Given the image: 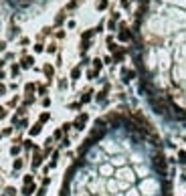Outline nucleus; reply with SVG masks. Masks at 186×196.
Returning <instances> with one entry per match:
<instances>
[{"instance_id":"nucleus-5","label":"nucleus","mask_w":186,"mask_h":196,"mask_svg":"<svg viewBox=\"0 0 186 196\" xmlns=\"http://www.w3.org/2000/svg\"><path fill=\"white\" fill-rule=\"evenodd\" d=\"M33 57H24V61H22V69H28V67H33Z\"/></svg>"},{"instance_id":"nucleus-18","label":"nucleus","mask_w":186,"mask_h":196,"mask_svg":"<svg viewBox=\"0 0 186 196\" xmlns=\"http://www.w3.org/2000/svg\"><path fill=\"white\" fill-rule=\"evenodd\" d=\"M4 93H6V87H4V85H0V95H4Z\"/></svg>"},{"instance_id":"nucleus-1","label":"nucleus","mask_w":186,"mask_h":196,"mask_svg":"<svg viewBox=\"0 0 186 196\" xmlns=\"http://www.w3.org/2000/svg\"><path fill=\"white\" fill-rule=\"evenodd\" d=\"M61 196H170L160 140L146 119H97L67 170Z\"/></svg>"},{"instance_id":"nucleus-9","label":"nucleus","mask_w":186,"mask_h":196,"mask_svg":"<svg viewBox=\"0 0 186 196\" xmlns=\"http://www.w3.org/2000/svg\"><path fill=\"white\" fill-rule=\"evenodd\" d=\"M93 67H95V71L99 73V69L103 67V61H101V59H95V61H93Z\"/></svg>"},{"instance_id":"nucleus-4","label":"nucleus","mask_w":186,"mask_h":196,"mask_svg":"<svg viewBox=\"0 0 186 196\" xmlns=\"http://www.w3.org/2000/svg\"><path fill=\"white\" fill-rule=\"evenodd\" d=\"M134 77H136V71H124V81L126 83H130Z\"/></svg>"},{"instance_id":"nucleus-14","label":"nucleus","mask_w":186,"mask_h":196,"mask_svg":"<svg viewBox=\"0 0 186 196\" xmlns=\"http://www.w3.org/2000/svg\"><path fill=\"white\" fill-rule=\"evenodd\" d=\"M107 26H109V31H115V18H113V16H111V20H109Z\"/></svg>"},{"instance_id":"nucleus-11","label":"nucleus","mask_w":186,"mask_h":196,"mask_svg":"<svg viewBox=\"0 0 186 196\" xmlns=\"http://www.w3.org/2000/svg\"><path fill=\"white\" fill-rule=\"evenodd\" d=\"M63 20H65V12H59V16H57V20H55V24H63Z\"/></svg>"},{"instance_id":"nucleus-7","label":"nucleus","mask_w":186,"mask_h":196,"mask_svg":"<svg viewBox=\"0 0 186 196\" xmlns=\"http://www.w3.org/2000/svg\"><path fill=\"white\" fill-rule=\"evenodd\" d=\"M79 75H81V65H79V67H75V69L71 71V79H79Z\"/></svg>"},{"instance_id":"nucleus-16","label":"nucleus","mask_w":186,"mask_h":196,"mask_svg":"<svg viewBox=\"0 0 186 196\" xmlns=\"http://www.w3.org/2000/svg\"><path fill=\"white\" fill-rule=\"evenodd\" d=\"M43 105H45V107H49V105H51V99H49V97H45V99H43Z\"/></svg>"},{"instance_id":"nucleus-8","label":"nucleus","mask_w":186,"mask_h":196,"mask_svg":"<svg viewBox=\"0 0 186 196\" xmlns=\"http://www.w3.org/2000/svg\"><path fill=\"white\" fill-rule=\"evenodd\" d=\"M91 95H93V91H85V95L81 97V103H87V101H91Z\"/></svg>"},{"instance_id":"nucleus-6","label":"nucleus","mask_w":186,"mask_h":196,"mask_svg":"<svg viewBox=\"0 0 186 196\" xmlns=\"http://www.w3.org/2000/svg\"><path fill=\"white\" fill-rule=\"evenodd\" d=\"M178 162H180L182 166H186V152H184V150L178 152Z\"/></svg>"},{"instance_id":"nucleus-15","label":"nucleus","mask_w":186,"mask_h":196,"mask_svg":"<svg viewBox=\"0 0 186 196\" xmlns=\"http://www.w3.org/2000/svg\"><path fill=\"white\" fill-rule=\"evenodd\" d=\"M39 121H41V123H45V121H49V113H43V115H41V119H39Z\"/></svg>"},{"instance_id":"nucleus-19","label":"nucleus","mask_w":186,"mask_h":196,"mask_svg":"<svg viewBox=\"0 0 186 196\" xmlns=\"http://www.w3.org/2000/svg\"><path fill=\"white\" fill-rule=\"evenodd\" d=\"M2 77H4V73H2V71H0V79H2Z\"/></svg>"},{"instance_id":"nucleus-3","label":"nucleus","mask_w":186,"mask_h":196,"mask_svg":"<svg viewBox=\"0 0 186 196\" xmlns=\"http://www.w3.org/2000/svg\"><path fill=\"white\" fill-rule=\"evenodd\" d=\"M85 121H87V113H81L79 117L75 119V127H77V129H83V125H85Z\"/></svg>"},{"instance_id":"nucleus-12","label":"nucleus","mask_w":186,"mask_h":196,"mask_svg":"<svg viewBox=\"0 0 186 196\" xmlns=\"http://www.w3.org/2000/svg\"><path fill=\"white\" fill-rule=\"evenodd\" d=\"M45 75H46L49 79L53 77V67H51V65H46V67H45Z\"/></svg>"},{"instance_id":"nucleus-17","label":"nucleus","mask_w":186,"mask_h":196,"mask_svg":"<svg viewBox=\"0 0 186 196\" xmlns=\"http://www.w3.org/2000/svg\"><path fill=\"white\" fill-rule=\"evenodd\" d=\"M121 6H124V8H128V6H130V0H121Z\"/></svg>"},{"instance_id":"nucleus-2","label":"nucleus","mask_w":186,"mask_h":196,"mask_svg":"<svg viewBox=\"0 0 186 196\" xmlns=\"http://www.w3.org/2000/svg\"><path fill=\"white\" fill-rule=\"evenodd\" d=\"M119 28H121V31H119V35H117V37H119V40H124V42L132 40V33H130V31L126 28V24H121Z\"/></svg>"},{"instance_id":"nucleus-10","label":"nucleus","mask_w":186,"mask_h":196,"mask_svg":"<svg viewBox=\"0 0 186 196\" xmlns=\"http://www.w3.org/2000/svg\"><path fill=\"white\" fill-rule=\"evenodd\" d=\"M107 8V0H99L97 2V10H105Z\"/></svg>"},{"instance_id":"nucleus-13","label":"nucleus","mask_w":186,"mask_h":196,"mask_svg":"<svg viewBox=\"0 0 186 196\" xmlns=\"http://www.w3.org/2000/svg\"><path fill=\"white\" fill-rule=\"evenodd\" d=\"M24 89H26V95H31V93L35 91V85H33V83H28V85H26Z\"/></svg>"}]
</instances>
